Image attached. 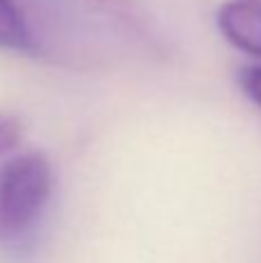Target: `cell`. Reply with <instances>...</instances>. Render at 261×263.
I'll return each instance as SVG.
<instances>
[{"mask_svg": "<svg viewBox=\"0 0 261 263\" xmlns=\"http://www.w3.org/2000/svg\"><path fill=\"white\" fill-rule=\"evenodd\" d=\"M53 192L46 155L21 153L0 168V240L21 236L35 224Z\"/></svg>", "mask_w": 261, "mask_h": 263, "instance_id": "6da1fadb", "label": "cell"}, {"mask_svg": "<svg viewBox=\"0 0 261 263\" xmlns=\"http://www.w3.org/2000/svg\"><path fill=\"white\" fill-rule=\"evenodd\" d=\"M217 28L229 44L261 58V0H227L217 12Z\"/></svg>", "mask_w": 261, "mask_h": 263, "instance_id": "7a4b0ae2", "label": "cell"}, {"mask_svg": "<svg viewBox=\"0 0 261 263\" xmlns=\"http://www.w3.org/2000/svg\"><path fill=\"white\" fill-rule=\"evenodd\" d=\"M30 44V30L14 0H0V49L26 51Z\"/></svg>", "mask_w": 261, "mask_h": 263, "instance_id": "3957f363", "label": "cell"}, {"mask_svg": "<svg viewBox=\"0 0 261 263\" xmlns=\"http://www.w3.org/2000/svg\"><path fill=\"white\" fill-rule=\"evenodd\" d=\"M23 136V125L14 116L0 114V155L12 153Z\"/></svg>", "mask_w": 261, "mask_h": 263, "instance_id": "277c9868", "label": "cell"}, {"mask_svg": "<svg viewBox=\"0 0 261 263\" xmlns=\"http://www.w3.org/2000/svg\"><path fill=\"white\" fill-rule=\"evenodd\" d=\"M240 88L243 92L254 102L257 106H261V65L259 67H245L238 77Z\"/></svg>", "mask_w": 261, "mask_h": 263, "instance_id": "5b68a950", "label": "cell"}, {"mask_svg": "<svg viewBox=\"0 0 261 263\" xmlns=\"http://www.w3.org/2000/svg\"><path fill=\"white\" fill-rule=\"evenodd\" d=\"M97 5H102L104 9H114V12H123L132 5V0H95Z\"/></svg>", "mask_w": 261, "mask_h": 263, "instance_id": "8992f818", "label": "cell"}]
</instances>
